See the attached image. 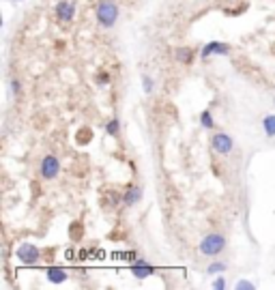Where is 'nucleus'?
<instances>
[{
    "label": "nucleus",
    "instance_id": "nucleus-10",
    "mask_svg": "<svg viewBox=\"0 0 275 290\" xmlns=\"http://www.w3.org/2000/svg\"><path fill=\"white\" fill-rule=\"evenodd\" d=\"M262 127H265V133L269 138H275V114H269L262 121Z\"/></svg>",
    "mask_w": 275,
    "mask_h": 290
},
{
    "label": "nucleus",
    "instance_id": "nucleus-18",
    "mask_svg": "<svg viewBox=\"0 0 275 290\" xmlns=\"http://www.w3.org/2000/svg\"><path fill=\"white\" fill-rule=\"evenodd\" d=\"M213 288L215 290H222V288H226V277H217L213 282Z\"/></svg>",
    "mask_w": 275,
    "mask_h": 290
},
{
    "label": "nucleus",
    "instance_id": "nucleus-1",
    "mask_svg": "<svg viewBox=\"0 0 275 290\" xmlns=\"http://www.w3.org/2000/svg\"><path fill=\"white\" fill-rule=\"evenodd\" d=\"M97 20H99V24L104 26V28L114 26V21L118 20L116 2H112V0H104V2H99V7H97Z\"/></svg>",
    "mask_w": 275,
    "mask_h": 290
},
{
    "label": "nucleus",
    "instance_id": "nucleus-15",
    "mask_svg": "<svg viewBox=\"0 0 275 290\" xmlns=\"http://www.w3.org/2000/svg\"><path fill=\"white\" fill-rule=\"evenodd\" d=\"M118 129H121V123H118V121H110V123L106 125V131L110 133V136H116Z\"/></svg>",
    "mask_w": 275,
    "mask_h": 290
},
{
    "label": "nucleus",
    "instance_id": "nucleus-8",
    "mask_svg": "<svg viewBox=\"0 0 275 290\" xmlns=\"http://www.w3.org/2000/svg\"><path fill=\"white\" fill-rule=\"evenodd\" d=\"M153 271H155V269L150 267V265H147L144 260H138L136 265L131 267V273H133V275H136L138 279H147V277H150V275H153Z\"/></svg>",
    "mask_w": 275,
    "mask_h": 290
},
{
    "label": "nucleus",
    "instance_id": "nucleus-4",
    "mask_svg": "<svg viewBox=\"0 0 275 290\" xmlns=\"http://www.w3.org/2000/svg\"><path fill=\"white\" fill-rule=\"evenodd\" d=\"M211 146H213L215 153H219V155H228L230 150H233L234 142H233V138H230L228 133H215V136L211 138Z\"/></svg>",
    "mask_w": 275,
    "mask_h": 290
},
{
    "label": "nucleus",
    "instance_id": "nucleus-5",
    "mask_svg": "<svg viewBox=\"0 0 275 290\" xmlns=\"http://www.w3.org/2000/svg\"><path fill=\"white\" fill-rule=\"evenodd\" d=\"M58 172H61V164H58V159L54 157V155H45L43 161H41V174H43V179H47V181L56 179Z\"/></svg>",
    "mask_w": 275,
    "mask_h": 290
},
{
    "label": "nucleus",
    "instance_id": "nucleus-7",
    "mask_svg": "<svg viewBox=\"0 0 275 290\" xmlns=\"http://www.w3.org/2000/svg\"><path fill=\"white\" fill-rule=\"evenodd\" d=\"M75 15V4L69 2V0H63V2L56 4V18L63 21H71Z\"/></svg>",
    "mask_w": 275,
    "mask_h": 290
},
{
    "label": "nucleus",
    "instance_id": "nucleus-13",
    "mask_svg": "<svg viewBox=\"0 0 275 290\" xmlns=\"http://www.w3.org/2000/svg\"><path fill=\"white\" fill-rule=\"evenodd\" d=\"M200 123H202V127H207V129H211L215 123H213V116H211V112L209 110H204L202 112V116H200Z\"/></svg>",
    "mask_w": 275,
    "mask_h": 290
},
{
    "label": "nucleus",
    "instance_id": "nucleus-17",
    "mask_svg": "<svg viewBox=\"0 0 275 290\" xmlns=\"http://www.w3.org/2000/svg\"><path fill=\"white\" fill-rule=\"evenodd\" d=\"M142 84H144V90H147V93L153 90V80H150L148 75H144V78H142Z\"/></svg>",
    "mask_w": 275,
    "mask_h": 290
},
{
    "label": "nucleus",
    "instance_id": "nucleus-14",
    "mask_svg": "<svg viewBox=\"0 0 275 290\" xmlns=\"http://www.w3.org/2000/svg\"><path fill=\"white\" fill-rule=\"evenodd\" d=\"M207 271H209V275H215V273H224V271H226V265H224V262H213V265L209 267Z\"/></svg>",
    "mask_w": 275,
    "mask_h": 290
},
{
    "label": "nucleus",
    "instance_id": "nucleus-16",
    "mask_svg": "<svg viewBox=\"0 0 275 290\" xmlns=\"http://www.w3.org/2000/svg\"><path fill=\"white\" fill-rule=\"evenodd\" d=\"M234 288L236 290H252V288H254V284L247 282V279H239V282L234 284Z\"/></svg>",
    "mask_w": 275,
    "mask_h": 290
},
{
    "label": "nucleus",
    "instance_id": "nucleus-6",
    "mask_svg": "<svg viewBox=\"0 0 275 290\" xmlns=\"http://www.w3.org/2000/svg\"><path fill=\"white\" fill-rule=\"evenodd\" d=\"M230 52V45H226V43H219V41H211L209 45L202 47V58L207 56H224V54Z\"/></svg>",
    "mask_w": 275,
    "mask_h": 290
},
{
    "label": "nucleus",
    "instance_id": "nucleus-12",
    "mask_svg": "<svg viewBox=\"0 0 275 290\" xmlns=\"http://www.w3.org/2000/svg\"><path fill=\"white\" fill-rule=\"evenodd\" d=\"M140 198H142V189H140V187H133V189H129V193H127L125 204H129V207H131V204H136Z\"/></svg>",
    "mask_w": 275,
    "mask_h": 290
},
{
    "label": "nucleus",
    "instance_id": "nucleus-11",
    "mask_svg": "<svg viewBox=\"0 0 275 290\" xmlns=\"http://www.w3.org/2000/svg\"><path fill=\"white\" fill-rule=\"evenodd\" d=\"M176 61L190 64V62L193 61V52H191V50H187V47H181V50H176Z\"/></svg>",
    "mask_w": 275,
    "mask_h": 290
},
{
    "label": "nucleus",
    "instance_id": "nucleus-9",
    "mask_svg": "<svg viewBox=\"0 0 275 290\" xmlns=\"http://www.w3.org/2000/svg\"><path fill=\"white\" fill-rule=\"evenodd\" d=\"M47 279H50L52 284H63L64 279H67V271L61 267H50L47 269Z\"/></svg>",
    "mask_w": 275,
    "mask_h": 290
},
{
    "label": "nucleus",
    "instance_id": "nucleus-3",
    "mask_svg": "<svg viewBox=\"0 0 275 290\" xmlns=\"http://www.w3.org/2000/svg\"><path fill=\"white\" fill-rule=\"evenodd\" d=\"M18 258L24 262V265H35V262H39L41 251H39V247L32 245V243H21L18 247Z\"/></svg>",
    "mask_w": 275,
    "mask_h": 290
},
{
    "label": "nucleus",
    "instance_id": "nucleus-19",
    "mask_svg": "<svg viewBox=\"0 0 275 290\" xmlns=\"http://www.w3.org/2000/svg\"><path fill=\"white\" fill-rule=\"evenodd\" d=\"M80 236V224H75V228H73V239H78Z\"/></svg>",
    "mask_w": 275,
    "mask_h": 290
},
{
    "label": "nucleus",
    "instance_id": "nucleus-2",
    "mask_svg": "<svg viewBox=\"0 0 275 290\" xmlns=\"http://www.w3.org/2000/svg\"><path fill=\"white\" fill-rule=\"evenodd\" d=\"M226 247V239L222 234H207L200 243V251L204 256H217Z\"/></svg>",
    "mask_w": 275,
    "mask_h": 290
},
{
    "label": "nucleus",
    "instance_id": "nucleus-20",
    "mask_svg": "<svg viewBox=\"0 0 275 290\" xmlns=\"http://www.w3.org/2000/svg\"><path fill=\"white\" fill-rule=\"evenodd\" d=\"M15 2H21V0H15Z\"/></svg>",
    "mask_w": 275,
    "mask_h": 290
}]
</instances>
